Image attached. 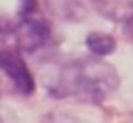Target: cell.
Wrapping results in <instances>:
<instances>
[{"instance_id": "1", "label": "cell", "mask_w": 133, "mask_h": 123, "mask_svg": "<svg viewBox=\"0 0 133 123\" xmlns=\"http://www.w3.org/2000/svg\"><path fill=\"white\" fill-rule=\"evenodd\" d=\"M116 86L118 73L112 66L97 60H87L71 63L62 69L56 90H60L62 94H75L79 98L98 102Z\"/></svg>"}, {"instance_id": "2", "label": "cell", "mask_w": 133, "mask_h": 123, "mask_svg": "<svg viewBox=\"0 0 133 123\" xmlns=\"http://www.w3.org/2000/svg\"><path fill=\"white\" fill-rule=\"evenodd\" d=\"M0 69L10 77V81L16 85V89L21 94H33L35 90L33 75L27 69L25 62L16 52H12V50H2L0 52Z\"/></svg>"}, {"instance_id": "3", "label": "cell", "mask_w": 133, "mask_h": 123, "mask_svg": "<svg viewBox=\"0 0 133 123\" xmlns=\"http://www.w3.org/2000/svg\"><path fill=\"white\" fill-rule=\"evenodd\" d=\"M50 37L48 25L37 19H27L17 29V44L27 52H33L39 46H43Z\"/></svg>"}, {"instance_id": "4", "label": "cell", "mask_w": 133, "mask_h": 123, "mask_svg": "<svg viewBox=\"0 0 133 123\" xmlns=\"http://www.w3.org/2000/svg\"><path fill=\"white\" fill-rule=\"evenodd\" d=\"M87 46L93 54L97 56H108L116 50V42H114L112 37L108 35H100V33H93L87 37Z\"/></svg>"}, {"instance_id": "5", "label": "cell", "mask_w": 133, "mask_h": 123, "mask_svg": "<svg viewBox=\"0 0 133 123\" xmlns=\"http://www.w3.org/2000/svg\"><path fill=\"white\" fill-rule=\"evenodd\" d=\"M35 10V0H21V13L27 16Z\"/></svg>"}, {"instance_id": "6", "label": "cell", "mask_w": 133, "mask_h": 123, "mask_svg": "<svg viewBox=\"0 0 133 123\" xmlns=\"http://www.w3.org/2000/svg\"><path fill=\"white\" fill-rule=\"evenodd\" d=\"M0 123H2V121H0Z\"/></svg>"}]
</instances>
